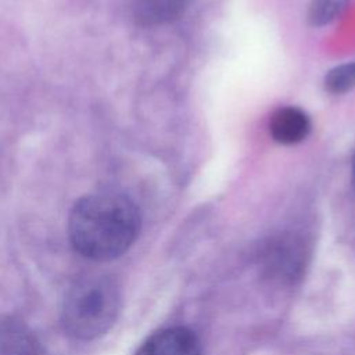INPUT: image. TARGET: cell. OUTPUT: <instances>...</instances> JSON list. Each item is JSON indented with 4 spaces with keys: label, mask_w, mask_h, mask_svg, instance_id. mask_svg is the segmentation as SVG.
I'll list each match as a JSON object with an SVG mask.
<instances>
[{
    "label": "cell",
    "mask_w": 355,
    "mask_h": 355,
    "mask_svg": "<svg viewBox=\"0 0 355 355\" xmlns=\"http://www.w3.org/2000/svg\"><path fill=\"white\" fill-rule=\"evenodd\" d=\"M141 216L128 196L100 191L80 197L68 218L73 250L92 261H111L125 254L139 236Z\"/></svg>",
    "instance_id": "obj_1"
},
{
    "label": "cell",
    "mask_w": 355,
    "mask_h": 355,
    "mask_svg": "<svg viewBox=\"0 0 355 355\" xmlns=\"http://www.w3.org/2000/svg\"><path fill=\"white\" fill-rule=\"evenodd\" d=\"M119 309L118 284L108 276H86L68 288L61 306V324L72 338L94 340L112 327Z\"/></svg>",
    "instance_id": "obj_2"
},
{
    "label": "cell",
    "mask_w": 355,
    "mask_h": 355,
    "mask_svg": "<svg viewBox=\"0 0 355 355\" xmlns=\"http://www.w3.org/2000/svg\"><path fill=\"white\" fill-rule=\"evenodd\" d=\"M308 244L295 233L270 237L261 248L259 261L266 277L276 283H294L306 268Z\"/></svg>",
    "instance_id": "obj_3"
},
{
    "label": "cell",
    "mask_w": 355,
    "mask_h": 355,
    "mask_svg": "<svg viewBox=\"0 0 355 355\" xmlns=\"http://www.w3.org/2000/svg\"><path fill=\"white\" fill-rule=\"evenodd\" d=\"M135 355H201V347L190 329L175 326L150 336Z\"/></svg>",
    "instance_id": "obj_4"
},
{
    "label": "cell",
    "mask_w": 355,
    "mask_h": 355,
    "mask_svg": "<svg viewBox=\"0 0 355 355\" xmlns=\"http://www.w3.org/2000/svg\"><path fill=\"white\" fill-rule=\"evenodd\" d=\"M0 355H43V348L25 322L0 316Z\"/></svg>",
    "instance_id": "obj_5"
},
{
    "label": "cell",
    "mask_w": 355,
    "mask_h": 355,
    "mask_svg": "<svg viewBox=\"0 0 355 355\" xmlns=\"http://www.w3.org/2000/svg\"><path fill=\"white\" fill-rule=\"evenodd\" d=\"M309 130L308 115L297 107H280L270 115L269 132L280 144H297L309 135Z\"/></svg>",
    "instance_id": "obj_6"
},
{
    "label": "cell",
    "mask_w": 355,
    "mask_h": 355,
    "mask_svg": "<svg viewBox=\"0 0 355 355\" xmlns=\"http://www.w3.org/2000/svg\"><path fill=\"white\" fill-rule=\"evenodd\" d=\"M184 3L186 0H129V10L136 24L157 26L178 18Z\"/></svg>",
    "instance_id": "obj_7"
},
{
    "label": "cell",
    "mask_w": 355,
    "mask_h": 355,
    "mask_svg": "<svg viewBox=\"0 0 355 355\" xmlns=\"http://www.w3.org/2000/svg\"><path fill=\"white\" fill-rule=\"evenodd\" d=\"M348 0H312L308 19L313 26H322L337 18L345 8Z\"/></svg>",
    "instance_id": "obj_8"
},
{
    "label": "cell",
    "mask_w": 355,
    "mask_h": 355,
    "mask_svg": "<svg viewBox=\"0 0 355 355\" xmlns=\"http://www.w3.org/2000/svg\"><path fill=\"white\" fill-rule=\"evenodd\" d=\"M327 92L341 94L355 87V61L333 68L324 78Z\"/></svg>",
    "instance_id": "obj_9"
},
{
    "label": "cell",
    "mask_w": 355,
    "mask_h": 355,
    "mask_svg": "<svg viewBox=\"0 0 355 355\" xmlns=\"http://www.w3.org/2000/svg\"><path fill=\"white\" fill-rule=\"evenodd\" d=\"M352 183H354V189H355V157H354V162H352Z\"/></svg>",
    "instance_id": "obj_10"
}]
</instances>
